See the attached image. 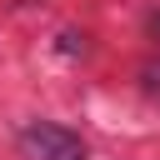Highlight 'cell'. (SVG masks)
I'll return each mask as SVG.
<instances>
[{
    "label": "cell",
    "instance_id": "1",
    "mask_svg": "<svg viewBox=\"0 0 160 160\" xmlns=\"http://www.w3.org/2000/svg\"><path fill=\"white\" fill-rule=\"evenodd\" d=\"M20 145H25L30 160H90L85 140H80L75 130L55 125V120H30V125L20 130Z\"/></svg>",
    "mask_w": 160,
    "mask_h": 160
},
{
    "label": "cell",
    "instance_id": "2",
    "mask_svg": "<svg viewBox=\"0 0 160 160\" xmlns=\"http://www.w3.org/2000/svg\"><path fill=\"white\" fill-rule=\"evenodd\" d=\"M155 25H160V20H155Z\"/></svg>",
    "mask_w": 160,
    "mask_h": 160
}]
</instances>
